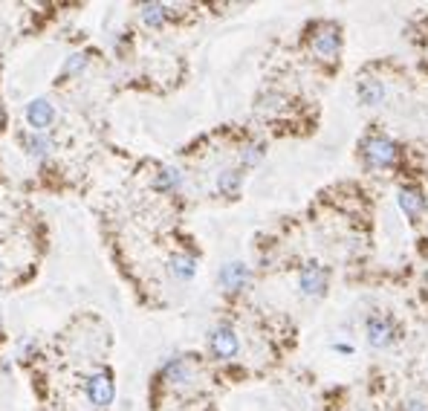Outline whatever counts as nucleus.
<instances>
[{
	"instance_id": "f257e3e1",
	"label": "nucleus",
	"mask_w": 428,
	"mask_h": 411,
	"mask_svg": "<svg viewBox=\"0 0 428 411\" xmlns=\"http://www.w3.org/2000/svg\"><path fill=\"white\" fill-rule=\"evenodd\" d=\"M359 148H362V157H365V162L370 169H388V165H394V160H396V145L382 134L365 136Z\"/></svg>"
},
{
	"instance_id": "f03ea898",
	"label": "nucleus",
	"mask_w": 428,
	"mask_h": 411,
	"mask_svg": "<svg viewBox=\"0 0 428 411\" xmlns=\"http://www.w3.org/2000/svg\"><path fill=\"white\" fill-rule=\"evenodd\" d=\"M209 351L214 359H235L238 351H240V342H238V333L231 325H217L212 333H209Z\"/></svg>"
},
{
	"instance_id": "7ed1b4c3",
	"label": "nucleus",
	"mask_w": 428,
	"mask_h": 411,
	"mask_svg": "<svg viewBox=\"0 0 428 411\" xmlns=\"http://www.w3.org/2000/svg\"><path fill=\"white\" fill-rule=\"evenodd\" d=\"M327 281H330V273L318 264H307L298 275V287H301V295L307 299H321L327 292Z\"/></svg>"
},
{
	"instance_id": "20e7f679",
	"label": "nucleus",
	"mask_w": 428,
	"mask_h": 411,
	"mask_svg": "<svg viewBox=\"0 0 428 411\" xmlns=\"http://www.w3.org/2000/svg\"><path fill=\"white\" fill-rule=\"evenodd\" d=\"M365 333H368V345L376 351H385L396 342V327H394L391 319H385V316H370Z\"/></svg>"
},
{
	"instance_id": "39448f33",
	"label": "nucleus",
	"mask_w": 428,
	"mask_h": 411,
	"mask_svg": "<svg viewBox=\"0 0 428 411\" xmlns=\"http://www.w3.org/2000/svg\"><path fill=\"white\" fill-rule=\"evenodd\" d=\"M87 397L96 408H108L113 403V379L108 371H96V374L87 379Z\"/></svg>"
},
{
	"instance_id": "423d86ee",
	"label": "nucleus",
	"mask_w": 428,
	"mask_h": 411,
	"mask_svg": "<svg viewBox=\"0 0 428 411\" xmlns=\"http://www.w3.org/2000/svg\"><path fill=\"white\" fill-rule=\"evenodd\" d=\"M342 49V35L336 27H324L316 38H313V53L321 58V61H333L336 55H339Z\"/></svg>"
},
{
	"instance_id": "0eeeda50",
	"label": "nucleus",
	"mask_w": 428,
	"mask_h": 411,
	"mask_svg": "<svg viewBox=\"0 0 428 411\" xmlns=\"http://www.w3.org/2000/svg\"><path fill=\"white\" fill-rule=\"evenodd\" d=\"M220 287L223 290H229V292H238V290H243L246 284H249V278H252V273H249V266L246 264H240V261H231V264H226L223 269H220Z\"/></svg>"
},
{
	"instance_id": "6e6552de",
	"label": "nucleus",
	"mask_w": 428,
	"mask_h": 411,
	"mask_svg": "<svg viewBox=\"0 0 428 411\" xmlns=\"http://www.w3.org/2000/svg\"><path fill=\"white\" fill-rule=\"evenodd\" d=\"M27 122L35 127V134H44L49 125L55 122V108L47 99H32L27 108Z\"/></svg>"
},
{
	"instance_id": "1a4fd4ad",
	"label": "nucleus",
	"mask_w": 428,
	"mask_h": 411,
	"mask_svg": "<svg viewBox=\"0 0 428 411\" xmlns=\"http://www.w3.org/2000/svg\"><path fill=\"white\" fill-rule=\"evenodd\" d=\"M396 203H399V209L405 212V217H411V221H417V217L425 212V197H423V191H420L417 186L399 188Z\"/></svg>"
},
{
	"instance_id": "9d476101",
	"label": "nucleus",
	"mask_w": 428,
	"mask_h": 411,
	"mask_svg": "<svg viewBox=\"0 0 428 411\" xmlns=\"http://www.w3.org/2000/svg\"><path fill=\"white\" fill-rule=\"evenodd\" d=\"M385 84L379 79H362L359 87H356V96H359V105L365 108H379L385 101Z\"/></svg>"
},
{
	"instance_id": "9b49d317",
	"label": "nucleus",
	"mask_w": 428,
	"mask_h": 411,
	"mask_svg": "<svg viewBox=\"0 0 428 411\" xmlns=\"http://www.w3.org/2000/svg\"><path fill=\"white\" fill-rule=\"evenodd\" d=\"M162 374H165V379L171 382V385H188L191 379H194V371L188 368V362L186 359H179V356H174V359H168L165 362V368H162Z\"/></svg>"
},
{
	"instance_id": "f8f14e48",
	"label": "nucleus",
	"mask_w": 428,
	"mask_h": 411,
	"mask_svg": "<svg viewBox=\"0 0 428 411\" xmlns=\"http://www.w3.org/2000/svg\"><path fill=\"white\" fill-rule=\"evenodd\" d=\"M21 145L35 160H47L49 153H53V139H49L47 134H27V136H21Z\"/></svg>"
},
{
	"instance_id": "ddd939ff",
	"label": "nucleus",
	"mask_w": 428,
	"mask_h": 411,
	"mask_svg": "<svg viewBox=\"0 0 428 411\" xmlns=\"http://www.w3.org/2000/svg\"><path fill=\"white\" fill-rule=\"evenodd\" d=\"M168 269H171V275L177 281H191L194 273H197V261L186 252H177V255H171V261H168Z\"/></svg>"
},
{
	"instance_id": "4468645a",
	"label": "nucleus",
	"mask_w": 428,
	"mask_h": 411,
	"mask_svg": "<svg viewBox=\"0 0 428 411\" xmlns=\"http://www.w3.org/2000/svg\"><path fill=\"white\" fill-rule=\"evenodd\" d=\"M240 183H243V174L235 171V169H226V171H220V177H217V191H220V195H226V197H235L240 191Z\"/></svg>"
},
{
	"instance_id": "2eb2a0df",
	"label": "nucleus",
	"mask_w": 428,
	"mask_h": 411,
	"mask_svg": "<svg viewBox=\"0 0 428 411\" xmlns=\"http://www.w3.org/2000/svg\"><path fill=\"white\" fill-rule=\"evenodd\" d=\"M139 15H142V21L148 23V27H162L165 23V18H168V9L162 6V3H145V6H139Z\"/></svg>"
},
{
	"instance_id": "dca6fc26",
	"label": "nucleus",
	"mask_w": 428,
	"mask_h": 411,
	"mask_svg": "<svg viewBox=\"0 0 428 411\" xmlns=\"http://www.w3.org/2000/svg\"><path fill=\"white\" fill-rule=\"evenodd\" d=\"M153 186H157L160 191H177L179 186H183V174H179L177 169H162L157 174V179H153Z\"/></svg>"
},
{
	"instance_id": "f3484780",
	"label": "nucleus",
	"mask_w": 428,
	"mask_h": 411,
	"mask_svg": "<svg viewBox=\"0 0 428 411\" xmlns=\"http://www.w3.org/2000/svg\"><path fill=\"white\" fill-rule=\"evenodd\" d=\"M264 153H266V145H264V142H249V145H243V151H240V165H243V169H255V165L264 160Z\"/></svg>"
},
{
	"instance_id": "a211bd4d",
	"label": "nucleus",
	"mask_w": 428,
	"mask_h": 411,
	"mask_svg": "<svg viewBox=\"0 0 428 411\" xmlns=\"http://www.w3.org/2000/svg\"><path fill=\"white\" fill-rule=\"evenodd\" d=\"M284 108V96L281 93H266L257 99V113H266V116H272V113H278Z\"/></svg>"
},
{
	"instance_id": "6ab92c4d",
	"label": "nucleus",
	"mask_w": 428,
	"mask_h": 411,
	"mask_svg": "<svg viewBox=\"0 0 428 411\" xmlns=\"http://www.w3.org/2000/svg\"><path fill=\"white\" fill-rule=\"evenodd\" d=\"M87 67V58L81 55V53H75V55H70V61L64 64V73L67 75H75V73H81Z\"/></svg>"
},
{
	"instance_id": "aec40b11",
	"label": "nucleus",
	"mask_w": 428,
	"mask_h": 411,
	"mask_svg": "<svg viewBox=\"0 0 428 411\" xmlns=\"http://www.w3.org/2000/svg\"><path fill=\"white\" fill-rule=\"evenodd\" d=\"M399 411H428V403L425 400H405Z\"/></svg>"
}]
</instances>
